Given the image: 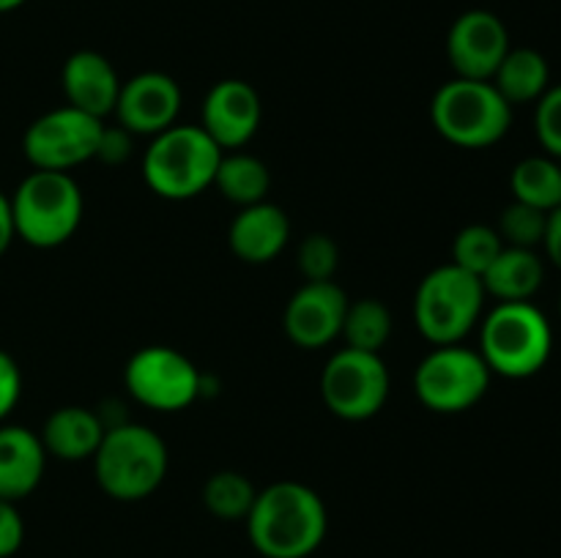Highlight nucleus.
<instances>
[{
	"mask_svg": "<svg viewBox=\"0 0 561 558\" xmlns=\"http://www.w3.org/2000/svg\"><path fill=\"white\" fill-rule=\"evenodd\" d=\"M431 120L438 135L455 148L480 151L504 140L513 126V107L493 82L455 77L433 96Z\"/></svg>",
	"mask_w": 561,
	"mask_h": 558,
	"instance_id": "6",
	"label": "nucleus"
},
{
	"mask_svg": "<svg viewBox=\"0 0 561 558\" xmlns=\"http://www.w3.org/2000/svg\"><path fill=\"white\" fill-rule=\"evenodd\" d=\"M559 315H561V299H559Z\"/></svg>",
	"mask_w": 561,
	"mask_h": 558,
	"instance_id": "36",
	"label": "nucleus"
},
{
	"mask_svg": "<svg viewBox=\"0 0 561 558\" xmlns=\"http://www.w3.org/2000/svg\"><path fill=\"white\" fill-rule=\"evenodd\" d=\"M296 266H299L305 282H329V279H334L340 266V249L332 235H307L299 244V252H296Z\"/></svg>",
	"mask_w": 561,
	"mask_h": 558,
	"instance_id": "28",
	"label": "nucleus"
},
{
	"mask_svg": "<svg viewBox=\"0 0 561 558\" xmlns=\"http://www.w3.org/2000/svg\"><path fill=\"white\" fill-rule=\"evenodd\" d=\"M131 131H126L124 126H107L104 124L102 137H99V146H96V156L99 162L104 164H124L126 159L131 156Z\"/></svg>",
	"mask_w": 561,
	"mask_h": 558,
	"instance_id": "31",
	"label": "nucleus"
},
{
	"mask_svg": "<svg viewBox=\"0 0 561 558\" xmlns=\"http://www.w3.org/2000/svg\"><path fill=\"white\" fill-rule=\"evenodd\" d=\"M493 372L480 350L466 345H433L414 372L416 399L433 414H463L482 403L491 388Z\"/></svg>",
	"mask_w": 561,
	"mask_h": 558,
	"instance_id": "8",
	"label": "nucleus"
},
{
	"mask_svg": "<svg viewBox=\"0 0 561 558\" xmlns=\"http://www.w3.org/2000/svg\"><path fill=\"white\" fill-rule=\"evenodd\" d=\"M348 301V293L334 279L305 282L285 306V334L301 350L327 348L334 339H340Z\"/></svg>",
	"mask_w": 561,
	"mask_h": 558,
	"instance_id": "13",
	"label": "nucleus"
},
{
	"mask_svg": "<svg viewBox=\"0 0 561 558\" xmlns=\"http://www.w3.org/2000/svg\"><path fill=\"white\" fill-rule=\"evenodd\" d=\"M263 120L261 93L244 80H219L203 98L201 129L222 151H241Z\"/></svg>",
	"mask_w": 561,
	"mask_h": 558,
	"instance_id": "15",
	"label": "nucleus"
},
{
	"mask_svg": "<svg viewBox=\"0 0 561 558\" xmlns=\"http://www.w3.org/2000/svg\"><path fill=\"white\" fill-rule=\"evenodd\" d=\"M25 542V520L14 501L0 498V558H11Z\"/></svg>",
	"mask_w": 561,
	"mask_h": 558,
	"instance_id": "30",
	"label": "nucleus"
},
{
	"mask_svg": "<svg viewBox=\"0 0 561 558\" xmlns=\"http://www.w3.org/2000/svg\"><path fill=\"white\" fill-rule=\"evenodd\" d=\"M482 279L455 263L438 266L422 277L414 293V321L431 345H458L474 332L485 310Z\"/></svg>",
	"mask_w": 561,
	"mask_h": 558,
	"instance_id": "7",
	"label": "nucleus"
},
{
	"mask_svg": "<svg viewBox=\"0 0 561 558\" xmlns=\"http://www.w3.org/2000/svg\"><path fill=\"white\" fill-rule=\"evenodd\" d=\"M11 200L16 239L36 249H55L77 233L82 222V191L71 173L33 170Z\"/></svg>",
	"mask_w": 561,
	"mask_h": 558,
	"instance_id": "5",
	"label": "nucleus"
},
{
	"mask_svg": "<svg viewBox=\"0 0 561 558\" xmlns=\"http://www.w3.org/2000/svg\"><path fill=\"white\" fill-rule=\"evenodd\" d=\"M181 88L164 71H142L131 80L121 82L118 102H115V120L131 135L157 137L164 129L179 124Z\"/></svg>",
	"mask_w": 561,
	"mask_h": 558,
	"instance_id": "14",
	"label": "nucleus"
},
{
	"mask_svg": "<svg viewBox=\"0 0 561 558\" xmlns=\"http://www.w3.org/2000/svg\"><path fill=\"white\" fill-rule=\"evenodd\" d=\"M392 388L381 353L340 348L321 372L323 405L343 421H367L383 410Z\"/></svg>",
	"mask_w": 561,
	"mask_h": 558,
	"instance_id": "10",
	"label": "nucleus"
},
{
	"mask_svg": "<svg viewBox=\"0 0 561 558\" xmlns=\"http://www.w3.org/2000/svg\"><path fill=\"white\" fill-rule=\"evenodd\" d=\"M126 392L146 408L175 414L203 394V372L195 361L170 345H146L124 367Z\"/></svg>",
	"mask_w": 561,
	"mask_h": 558,
	"instance_id": "9",
	"label": "nucleus"
},
{
	"mask_svg": "<svg viewBox=\"0 0 561 558\" xmlns=\"http://www.w3.org/2000/svg\"><path fill=\"white\" fill-rule=\"evenodd\" d=\"M22 397V372L20 364L5 350H0V421L16 408Z\"/></svg>",
	"mask_w": 561,
	"mask_h": 558,
	"instance_id": "32",
	"label": "nucleus"
},
{
	"mask_svg": "<svg viewBox=\"0 0 561 558\" xmlns=\"http://www.w3.org/2000/svg\"><path fill=\"white\" fill-rule=\"evenodd\" d=\"M548 228V213L540 208H531L526 202L513 200L499 217V235L504 246H520V249H537L542 246Z\"/></svg>",
	"mask_w": 561,
	"mask_h": 558,
	"instance_id": "27",
	"label": "nucleus"
},
{
	"mask_svg": "<svg viewBox=\"0 0 561 558\" xmlns=\"http://www.w3.org/2000/svg\"><path fill=\"white\" fill-rule=\"evenodd\" d=\"M60 88L66 104L80 113L104 120L115 113V102L121 93L118 71L96 49H77L66 58L60 69Z\"/></svg>",
	"mask_w": 561,
	"mask_h": 558,
	"instance_id": "16",
	"label": "nucleus"
},
{
	"mask_svg": "<svg viewBox=\"0 0 561 558\" xmlns=\"http://www.w3.org/2000/svg\"><path fill=\"white\" fill-rule=\"evenodd\" d=\"M104 432H107V421L96 410L82 408V405H64L47 416L38 438L47 457L82 463V460H93Z\"/></svg>",
	"mask_w": 561,
	"mask_h": 558,
	"instance_id": "19",
	"label": "nucleus"
},
{
	"mask_svg": "<svg viewBox=\"0 0 561 558\" xmlns=\"http://www.w3.org/2000/svg\"><path fill=\"white\" fill-rule=\"evenodd\" d=\"M504 249V241L491 224H466L453 241V263L463 271L482 277Z\"/></svg>",
	"mask_w": 561,
	"mask_h": 558,
	"instance_id": "26",
	"label": "nucleus"
},
{
	"mask_svg": "<svg viewBox=\"0 0 561 558\" xmlns=\"http://www.w3.org/2000/svg\"><path fill=\"white\" fill-rule=\"evenodd\" d=\"M255 496V485L241 470H217L203 485V507L208 514L225 520V523L247 520Z\"/></svg>",
	"mask_w": 561,
	"mask_h": 558,
	"instance_id": "25",
	"label": "nucleus"
},
{
	"mask_svg": "<svg viewBox=\"0 0 561 558\" xmlns=\"http://www.w3.org/2000/svg\"><path fill=\"white\" fill-rule=\"evenodd\" d=\"M222 153L201 126L175 124L151 137L142 156V178L162 200H192L214 186Z\"/></svg>",
	"mask_w": 561,
	"mask_h": 558,
	"instance_id": "4",
	"label": "nucleus"
},
{
	"mask_svg": "<svg viewBox=\"0 0 561 558\" xmlns=\"http://www.w3.org/2000/svg\"><path fill=\"white\" fill-rule=\"evenodd\" d=\"M214 186L225 200L247 208L266 200L268 189H272V173H268L266 162L252 153L225 151L219 159L217 175H214Z\"/></svg>",
	"mask_w": 561,
	"mask_h": 558,
	"instance_id": "22",
	"label": "nucleus"
},
{
	"mask_svg": "<svg viewBox=\"0 0 561 558\" xmlns=\"http://www.w3.org/2000/svg\"><path fill=\"white\" fill-rule=\"evenodd\" d=\"M491 82L510 107L531 102L537 104V98L551 88V69H548L546 55L537 53V49L510 47Z\"/></svg>",
	"mask_w": 561,
	"mask_h": 558,
	"instance_id": "21",
	"label": "nucleus"
},
{
	"mask_svg": "<svg viewBox=\"0 0 561 558\" xmlns=\"http://www.w3.org/2000/svg\"><path fill=\"white\" fill-rule=\"evenodd\" d=\"M27 0H0V14H9V11L20 9V5H25Z\"/></svg>",
	"mask_w": 561,
	"mask_h": 558,
	"instance_id": "35",
	"label": "nucleus"
},
{
	"mask_svg": "<svg viewBox=\"0 0 561 558\" xmlns=\"http://www.w3.org/2000/svg\"><path fill=\"white\" fill-rule=\"evenodd\" d=\"M47 452L38 432L20 425L0 427V498L22 501L42 481Z\"/></svg>",
	"mask_w": 561,
	"mask_h": 558,
	"instance_id": "18",
	"label": "nucleus"
},
{
	"mask_svg": "<svg viewBox=\"0 0 561 558\" xmlns=\"http://www.w3.org/2000/svg\"><path fill=\"white\" fill-rule=\"evenodd\" d=\"M535 131L542 151L561 162V82L548 88V91L537 98Z\"/></svg>",
	"mask_w": 561,
	"mask_h": 558,
	"instance_id": "29",
	"label": "nucleus"
},
{
	"mask_svg": "<svg viewBox=\"0 0 561 558\" xmlns=\"http://www.w3.org/2000/svg\"><path fill=\"white\" fill-rule=\"evenodd\" d=\"M513 200L551 213L561 206V162L553 156H526L510 173Z\"/></svg>",
	"mask_w": 561,
	"mask_h": 558,
	"instance_id": "23",
	"label": "nucleus"
},
{
	"mask_svg": "<svg viewBox=\"0 0 561 558\" xmlns=\"http://www.w3.org/2000/svg\"><path fill=\"white\" fill-rule=\"evenodd\" d=\"M507 53V25L493 11H463L447 33V60L463 80L491 82Z\"/></svg>",
	"mask_w": 561,
	"mask_h": 558,
	"instance_id": "12",
	"label": "nucleus"
},
{
	"mask_svg": "<svg viewBox=\"0 0 561 558\" xmlns=\"http://www.w3.org/2000/svg\"><path fill=\"white\" fill-rule=\"evenodd\" d=\"M290 241V219L274 202L263 200L239 208L228 228V246L241 263L263 266L285 252Z\"/></svg>",
	"mask_w": 561,
	"mask_h": 558,
	"instance_id": "17",
	"label": "nucleus"
},
{
	"mask_svg": "<svg viewBox=\"0 0 561 558\" xmlns=\"http://www.w3.org/2000/svg\"><path fill=\"white\" fill-rule=\"evenodd\" d=\"M14 239H16V230H14V217H11V200L0 191V257L5 255V249H9Z\"/></svg>",
	"mask_w": 561,
	"mask_h": 558,
	"instance_id": "34",
	"label": "nucleus"
},
{
	"mask_svg": "<svg viewBox=\"0 0 561 558\" xmlns=\"http://www.w3.org/2000/svg\"><path fill=\"white\" fill-rule=\"evenodd\" d=\"M392 312H389V306L381 299H359L348 301L340 337L345 339V348L381 353L383 345L392 337Z\"/></svg>",
	"mask_w": 561,
	"mask_h": 558,
	"instance_id": "24",
	"label": "nucleus"
},
{
	"mask_svg": "<svg viewBox=\"0 0 561 558\" xmlns=\"http://www.w3.org/2000/svg\"><path fill=\"white\" fill-rule=\"evenodd\" d=\"M93 476L102 492L113 501H146L162 487L170 468L168 443L157 430L135 421H118L107 427L96 454Z\"/></svg>",
	"mask_w": 561,
	"mask_h": 558,
	"instance_id": "2",
	"label": "nucleus"
},
{
	"mask_svg": "<svg viewBox=\"0 0 561 558\" xmlns=\"http://www.w3.org/2000/svg\"><path fill=\"white\" fill-rule=\"evenodd\" d=\"M104 120L64 104V107L38 115L27 126L25 137H22V151L33 170L71 173L96 156Z\"/></svg>",
	"mask_w": 561,
	"mask_h": 558,
	"instance_id": "11",
	"label": "nucleus"
},
{
	"mask_svg": "<svg viewBox=\"0 0 561 558\" xmlns=\"http://www.w3.org/2000/svg\"><path fill=\"white\" fill-rule=\"evenodd\" d=\"M542 249H546L548 260H551L561 271V206L548 213V228H546V239H542Z\"/></svg>",
	"mask_w": 561,
	"mask_h": 558,
	"instance_id": "33",
	"label": "nucleus"
},
{
	"mask_svg": "<svg viewBox=\"0 0 561 558\" xmlns=\"http://www.w3.org/2000/svg\"><path fill=\"white\" fill-rule=\"evenodd\" d=\"M244 523L263 558H310L327 539L329 512L310 485L283 479L257 490Z\"/></svg>",
	"mask_w": 561,
	"mask_h": 558,
	"instance_id": "1",
	"label": "nucleus"
},
{
	"mask_svg": "<svg viewBox=\"0 0 561 558\" xmlns=\"http://www.w3.org/2000/svg\"><path fill=\"white\" fill-rule=\"evenodd\" d=\"M551 353V323L531 301H502L482 321L480 356L493 375L524 381L537 375Z\"/></svg>",
	"mask_w": 561,
	"mask_h": 558,
	"instance_id": "3",
	"label": "nucleus"
},
{
	"mask_svg": "<svg viewBox=\"0 0 561 558\" xmlns=\"http://www.w3.org/2000/svg\"><path fill=\"white\" fill-rule=\"evenodd\" d=\"M480 279L485 293L499 299V304L502 301H531L546 282V263L537 255V249L504 246Z\"/></svg>",
	"mask_w": 561,
	"mask_h": 558,
	"instance_id": "20",
	"label": "nucleus"
}]
</instances>
